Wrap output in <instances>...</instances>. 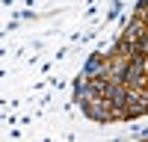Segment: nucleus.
I'll use <instances>...</instances> for the list:
<instances>
[{"label":"nucleus","instance_id":"nucleus-5","mask_svg":"<svg viewBox=\"0 0 148 142\" xmlns=\"http://www.w3.org/2000/svg\"><path fill=\"white\" fill-rule=\"evenodd\" d=\"M121 9H125V0H110V12H107V24H113L119 15H121Z\"/></svg>","mask_w":148,"mask_h":142},{"label":"nucleus","instance_id":"nucleus-8","mask_svg":"<svg viewBox=\"0 0 148 142\" xmlns=\"http://www.w3.org/2000/svg\"><path fill=\"white\" fill-rule=\"evenodd\" d=\"M130 136H133V139H148V127L133 124V127H130Z\"/></svg>","mask_w":148,"mask_h":142},{"label":"nucleus","instance_id":"nucleus-6","mask_svg":"<svg viewBox=\"0 0 148 142\" xmlns=\"http://www.w3.org/2000/svg\"><path fill=\"white\" fill-rule=\"evenodd\" d=\"M133 56H148V33L139 42H133Z\"/></svg>","mask_w":148,"mask_h":142},{"label":"nucleus","instance_id":"nucleus-7","mask_svg":"<svg viewBox=\"0 0 148 142\" xmlns=\"http://www.w3.org/2000/svg\"><path fill=\"white\" fill-rule=\"evenodd\" d=\"M130 15L145 18V15H148V0H133V12H130Z\"/></svg>","mask_w":148,"mask_h":142},{"label":"nucleus","instance_id":"nucleus-2","mask_svg":"<svg viewBox=\"0 0 148 142\" xmlns=\"http://www.w3.org/2000/svg\"><path fill=\"white\" fill-rule=\"evenodd\" d=\"M142 115H148V86H136V89H130L125 122H136V118H142Z\"/></svg>","mask_w":148,"mask_h":142},{"label":"nucleus","instance_id":"nucleus-10","mask_svg":"<svg viewBox=\"0 0 148 142\" xmlns=\"http://www.w3.org/2000/svg\"><path fill=\"white\" fill-rule=\"evenodd\" d=\"M142 59H145V74H148V56H142Z\"/></svg>","mask_w":148,"mask_h":142},{"label":"nucleus","instance_id":"nucleus-1","mask_svg":"<svg viewBox=\"0 0 148 142\" xmlns=\"http://www.w3.org/2000/svg\"><path fill=\"white\" fill-rule=\"evenodd\" d=\"M80 110H83V115L89 118V122H95V124H113V122H119V113H116V106H113L110 98L86 101Z\"/></svg>","mask_w":148,"mask_h":142},{"label":"nucleus","instance_id":"nucleus-9","mask_svg":"<svg viewBox=\"0 0 148 142\" xmlns=\"http://www.w3.org/2000/svg\"><path fill=\"white\" fill-rule=\"evenodd\" d=\"M3 6H6V9H9V6H15V0H3Z\"/></svg>","mask_w":148,"mask_h":142},{"label":"nucleus","instance_id":"nucleus-4","mask_svg":"<svg viewBox=\"0 0 148 142\" xmlns=\"http://www.w3.org/2000/svg\"><path fill=\"white\" fill-rule=\"evenodd\" d=\"M86 77H107V51H92L83 62Z\"/></svg>","mask_w":148,"mask_h":142},{"label":"nucleus","instance_id":"nucleus-11","mask_svg":"<svg viewBox=\"0 0 148 142\" xmlns=\"http://www.w3.org/2000/svg\"><path fill=\"white\" fill-rule=\"evenodd\" d=\"M145 21H148V15H145Z\"/></svg>","mask_w":148,"mask_h":142},{"label":"nucleus","instance_id":"nucleus-3","mask_svg":"<svg viewBox=\"0 0 148 142\" xmlns=\"http://www.w3.org/2000/svg\"><path fill=\"white\" fill-rule=\"evenodd\" d=\"M125 83H127L130 89H136V86H148L145 59H142V56H130V62H127V74H125Z\"/></svg>","mask_w":148,"mask_h":142}]
</instances>
